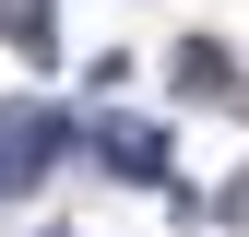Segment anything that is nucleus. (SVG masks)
Masks as SVG:
<instances>
[{
    "label": "nucleus",
    "instance_id": "nucleus-1",
    "mask_svg": "<svg viewBox=\"0 0 249 237\" xmlns=\"http://www.w3.org/2000/svg\"><path fill=\"white\" fill-rule=\"evenodd\" d=\"M59 154H71V107H0V190H36Z\"/></svg>",
    "mask_w": 249,
    "mask_h": 237
},
{
    "label": "nucleus",
    "instance_id": "nucleus-2",
    "mask_svg": "<svg viewBox=\"0 0 249 237\" xmlns=\"http://www.w3.org/2000/svg\"><path fill=\"white\" fill-rule=\"evenodd\" d=\"M95 166L107 178H131V190H166V131H154V118H107V131H95Z\"/></svg>",
    "mask_w": 249,
    "mask_h": 237
},
{
    "label": "nucleus",
    "instance_id": "nucleus-3",
    "mask_svg": "<svg viewBox=\"0 0 249 237\" xmlns=\"http://www.w3.org/2000/svg\"><path fill=\"white\" fill-rule=\"evenodd\" d=\"M0 48L48 71V59H59V12H48V0H0Z\"/></svg>",
    "mask_w": 249,
    "mask_h": 237
},
{
    "label": "nucleus",
    "instance_id": "nucleus-4",
    "mask_svg": "<svg viewBox=\"0 0 249 237\" xmlns=\"http://www.w3.org/2000/svg\"><path fill=\"white\" fill-rule=\"evenodd\" d=\"M178 95H237V59H213V48H178Z\"/></svg>",
    "mask_w": 249,
    "mask_h": 237
},
{
    "label": "nucleus",
    "instance_id": "nucleus-5",
    "mask_svg": "<svg viewBox=\"0 0 249 237\" xmlns=\"http://www.w3.org/2000/svg\"><path fill=\"white\" fill-rule=\"evenodd\" d=\"M226 214H249V178H226Z\"/></svg>",
    "mask_w": 249,
    "mask_h": 237
}]
</instances>
